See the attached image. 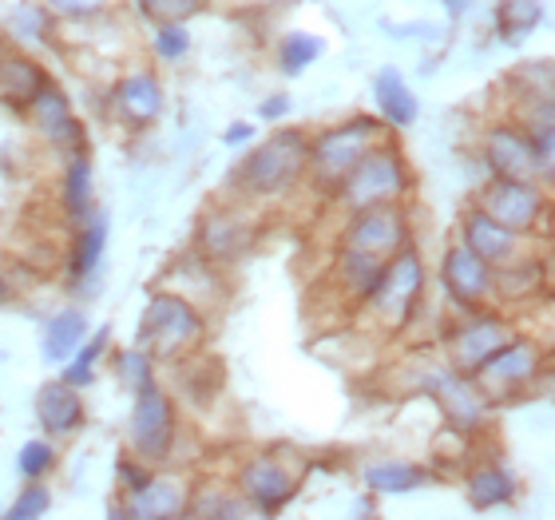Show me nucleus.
<instances>
[{
  "instance_id": "f257e3e1",
  "label": "nucleus",
  "mask_w": 555,
  "mask_h": 520,
  "mask_svg": "<svg viewBox=\"0 0 555 520\" xmlns=\"http://www.w3.org/2000/svg\"><path fill=\"white\" fill-rule=\"evenodd\" d=\"M207 338V318L179 290H155L139 318L135 346L147 350L155 362H179L195 354Z\"/></svg>"
},
{
  "instance_id": "f03ea898",
  "label": "nucleus",
  "mask_w": 555,
  "mask_h": 520,
  "mask_svg": "<svg viewBox=\"0 0 555 520\" xmlns=\"http://www.w3.org/2000/svg\"><path fill=\"white\" fill-rule=\"evenodd\" d=\"M306 172H310V136L301 128H278L255 151H246L238 187L255 199H274L294 191Z\"/></svg>"
},
{
  "instance_id": "7ed1b4c3",
  "label": "nucleus",
  "mask_w": 555,
  "mask_h": 520,
  "mask_svg": "<svg viewBox=\"0 0 555 520\" xmlns=\"http://www.w3.org/2000/svg\"><path fill=\"white\" fill-rule=\"evenodd\" d=\"M409 191H413V172H409L405 155L397 151L393 139H385L373 151H365L346 172V179L334 187L337 203L349 215L365 207H382V203H401Z\"/></svg>"
},
{
  "instance_id": "20e7f679",
  "label": "nucleus",
  "mask_w": 555,
  "mask_h": 520,
  "mask_svg": "<svg viewBox=\"0 0 555 520\" xmlns=\"http://www.w3.org/2000/svg\"><path fill=\"white\" fill-rule=\"evenodd\" d=\"M544 373H547L544 346H540L535 338L516 334L512 342H504L492 358L480 362L468 378H473V385L480 390V397H485L488 405H504V402L528 397Z\"/></svg>"
},
{
  "instance_id": "39448f33",
  "label": "nucleus",
  "mask_w": 555,
  "mask_h": 520,
  "mask_svg": "<svg viewBox=\"0 0 555 520\" xmlns=\"http://www.w3.org/2000/svg\"><path fill=\"white\" fill-rule=\"evenodd\" d=\"M425 294V263L416 255V246H401L382 270V282L373 287V294L361 306H370L373 322L382 326L385 334H401L413 322L416 306Z\"/></svg>"
},
{
  "instance_id": "423d86ee",
  "label": "nucleus",
  "mask_w": 555,
  "mask_h": 520,
  "mask_svg": "<svg viewBox=\"0 0 555 520\" xmlns=\"http://www.w3.org/2000/svg\"><path fill=\"white\" fill-rule=\"evenodd\" d=\"M385 119L382 116H353L337 128H325L322 136L310 139V175L313 183L337 187L346 179V172L353 163L373 151L377 143H385Z\"/></svg>"
},
{
  "instance_id": "0eeeda50",
  "label": "nucleus",
  "mask_w": 555,
  "mask_h": 520,
  "mask_svg": "<svg viewBox=\"0 0 555 520\" xmlns=\"http://www.w3.org/2000/svg\"><path fill=\"white\" fill-rule=\"evenodd\" d=\"M131 453L139 461L163 465L171 457L175 441H179V414H175V397L163 393L151 382L135 390V405H131V426H128Z\"/></svg>"
},
{
  "instance_id": "6e6552de",
  "label": "nucleus",
  "mask_w": 555,
  "mask_h": 520,
  "mask_svg": "<svg viewBox=\"0 0 555 520\" xmlns=\"http://www.w3.org/2000/svg\"><path fill=\"white\" fill-rule=\"evenodd\" d=\"M476 207L485 211L488 219H496L500 227H508L512 234H535L540 223L552 215V199H547L544 183H520V179H500V175H492L480 187Z\"/></svg>"
},
{
  "instance_id": "1a4fd4ad",
  "label": "nucleus",
  "mask_w": 555,
  "mask_h": 520,
  "mask_svg": "<svg viewBox=\"0 0 555 520\" xmlns=\"http://www.w3.org/2000/svg\"><path fill=\"white\" fill-rule=\"evenodd\" d=\"M488 172L500 179H520V183H547L552 179V155L535 148V139L520 124H496L485 136Z\"/></svg>"
},
{
  "instance_id": "9d476101",
  "label": "nucleus",
  "mask_w": 555,
  "mask_h": 520,
  "mask_svg": "<svg viewBox=\"0 0 555 520\" xmlns=\"http://www.w3.org/2000/svg\"><path fill=\"white\" fill-rule=\"evenodd\" d=\"M401 246H409V215L401 203L353 211V219H349L346 234H341V251L377 258V263H389Z\"/></svg>"
},
{
  "instance_id": "9b49d317",
  "label": "nucleus",
  "mask_w": 555,
  "mask_h": 520,
  "mask_svg": "<svg viewBox=\"0 0 555 520\" xmlns=\"http://www.w3.org/2000/svg\"><path fill=\"white\" fill-rule=\"evenodd\" d=\"M516 334H520V330H516V322H512L508 314L468 310V318L449 334V366L461 373H473L480 362L492 358V354H496L504 342H512Z\"/></svg>"
},
{
  "instance_id": "f8f14e48",
  "label": "nucleus",
  "mask_w": 555,
  "mask_h": 520,
  "mask_svg": "<svg viewBox=\"0 0 555 520\" xmlns=\"http://www.w3.org/2000/svg\"><path fill=\"white\" fill-rule=\"evenodd\" d=\"M425 393L440 405V414L456 433H476L488 421V402L480 397V390L473 385V378L452 366H433L425 373Z\"/></svg>"
},
{
  "instance_id": "ddd939ff",
  "label": "nucleus",
  "mask_w": 555,
  "mask_h": 520,
  "mask_svg": "<svg viewBox=\"0 0 555 520\" xmlns=\"http://www.w3.org/2000/svg\"><path fill=\"white\" fill-rule=\"evenodd\" d=\"M298 489H301V473L289 469L278 453L250 457V461L243 465V473H238V493H243L246 505L255 512H262V517L286 509L289 500L298 497Z\"/></svg>"
},
{
  "instance_id": "4468645a",
  "label": "nucleus",
  "mask_w": 555,
  "mask_h": 520,
  "mask_svg": "<svg viewBox=\"0 0 555 520\" xmlns=\"http://www.w3.org/2000/svg\"><path fill=\"white\" fill-rule=\"evenodd\" d=\"M492 266L480 255H473L468 246L456 239V243L444 251L440 258V282L449 290V299L461 306V310H480L488 299H492Z\"/></svg>"
},
{
  "instance_id": "2eb2a0df",
  "label": "nucleus",
  "mask_w": 555,
  "mask_h": 520,
  "mask_svg": "<svg viewBox=\"0 0 555 520\" xmlns=\"http://www.w3.org/2000/svg\"><path fill=\"white\" fill-rule=\"evenodd\" d=\"M191 505V489L179 477H159L151 473L139 489H131L124 505H112V517H135V520H171L183 517Z\"/></svg>"
},
{
  "instance_id": "dca6fc26",
  "label": "nucleus",
  "mask_w": 555,
  "mask_h": 520,
  "mask_svg": "<svg viewBox=\"0 0 555 520\" xmlns=\"http://www.w3.org/2000/svg\"><path fill=\"white\" fill-rule=\"evenodd\" d=\"M28 119H33V128L48 139V143H56V148H72V151H83V128L76 112H72L68 96L60 92L56 84H48L44 92L36 96L33 104H28Z\"/></svg>"
},
{
  "instance_id": "f3484780",
  "label": "nucleus",
  "mask_w": 555,
  "mask_h": 520,
  "mask_svg": "<svg viewBox=\"0 0 555 520\" xmlns=\"http://www.w3.org/2000/svg\"><path fill=\"white\" fill-rule=\"evenodd\" d=\"M461 243L473 251V255L485 258L492 270L520 255V234H512L508 227H500L496 219H488L485 211L473 207L461 223Z\"/></svg>"
},
{
  "instance_id": "a211bd4d",
  "label": "nucleus",
  "mask_w": 555,
  "mask_h": 520,
  "mask_svg": "<svg viewBox=\"0 0 555 520\" xmlns=\"http://www.w3.org/2000/svg\"><path fill=\"white\" fill-rule=\"evenodd\" d=\"M250 239H255V231L246 227L243 215H231V211H210L207 219L198 223V251L210 263L238 258L243 251H250Z\"/></svg>"
},
{
  "instance_id": "6ab92c4d",
  "label": "nucleus",
  "mask_w": 555,
  "mask_h": 520,
  "mask_svg": "<svg viewBox=\"0 0 555 520\" xmlns=\"http://www.w3.org/2000/svg\"><path fill=\"white\" fill-rule=\"evenodd\" d=\"M163 104H167V96H163V84L155 72L139 68L131 72V76H124V80L116 84V107L119 116L128 119V124H135V128H147V124H155V119L163 116Z\"/></svg>"
},
{
  "instance_id": "aec40b11",
  "label": "nucleus",
  "mask_w": 555,
  "mask_h": 520,
  "mask_svg": "<svg viewBox=\"0 0 555 520\" xmlns=\"http://www.w3.org/2000/svg\"><path fill=\"white\" fill-rule=\"evenodd\" d=\"M52 76H48L33 56L24 52H0V104H9L12 112H28L36 96L44 92Z\"/></svg>"
},
{
  "instance_id": "412c9836",
  "label": "nucleus",
  "mask_w": 555,
  "mask_h": 520,
  "mask_svg": "<svg viewBox=\"0 0 555 520\" xmlns=\"http://www.w3.org/2000/svg\"><path fill=\"white\" fill-rule=\"evenodd\" d=\"M36 417H40V429L52 433V437H68L83 426L88 417V405H83L80 390L68 382H48L44 390L36 393Z\"/></svg>"
},
{
  "instance_id": "4be33fe9",
  "label": "nucleus",
  "mask_w": 555,
  "mask_h": 520,
  "mask_svg": "<svg viewBox=\"0 0 555 520\" xmlns=\"http://www.w3.org/2000/svg\"><path fill=\"white\" fill-rule=\"evenodd\" d=\"M373 104H377V116L385 119V128H397V131L413 128L416 116H421L413 88H409L405 76L397 68L373 72Z\"/></svg>"
},
{
  "instance_id": "5701e85b",
  "label": "nucleus",
  "mask_w": 555,
  "mask_h": 520,
  "mask_svg": "<svg viewBox=\"0 0 555 520\" xmlns=\"http://www.w3.org/2000/svg\"><path fill=\"white\" fill-rule=\"evenodd\" d=\"M464 493H468V505H473L476 512H488V509H496V505H512L516 493H520V481H516V473H512L508 465L488 461V465L468 469Z\"/></svg>"
},
{
  "instance_id": "b1692460",
  "label": "nucleus",
  "mask_w": 555,
  "mask_h": 520,
  "mask_svg": "<svg viewBox=\"0 0 555 520\" xmlns=\"http://www.w3.org/2000/svg\"><path fill=\"white\" fill-rule=\"evenodd\" d=\"M547 282V263L532 255H516L512 263L496 266V275H492V294L500 302H512V306H520V302H532L535 290Z\"/></svg>"
},
{
  "instance_id": "393cba45",
  "label": "nucleus",
  "mask_w": 555,
  "mask_h": 520,
  "mask_svg": "<svg viewBox=\"0 0 555 520\" xmlns=\"http://www.w3.org/2000/svg\"><path fill=\"white\" fill-rule=\"evenodd\" d=\"M83 231L76 234V243H72V258H68V278L72 282H88L95 278L100 263H104V246H107V215L104 211H88L83 215Z\"/></svg>"
},
{
  "instance_id": "a878e982",
  "label": "nucleus",
  "mask_w": 555,
  "mask_h": 520,
  "mask_svg": "<svg viewBox=\"0 0 555 520\" xmlns=\"http://www.w3.org/2000/svg\"><path fill=\"white\" fill-rule=\"evenodd\" d=\"M433 477H428L425 465L416 461H373L365 465V485L382 497H401V493H416L425 489Z\"/></svg>"
},
{
  "instance_id": "bb28decb",
  "label": "nucleus",
  "mask_w": 555,
  "mask_h": 520,
  "mask_svg": "<svg viewBox=\"0 0 555 520\" xmlns=\"http://www.w3.org/2000/svg\"><path fill=\"white\" fill-rule=\"evenodd\" d=\"M88 338V314L80 310V306H64V310L52 314V322H48L44 330V358L48 362H68L76 350H80V342Z\"/></svg>"
},
{
  "instance_id": "cd10ccee",
  "label": "nucleus",
  "mask_w": 555,
  "mask_h": 520,
  "mask_svg": "<svg viewBox=\"0 0 555 520\" xmlns=\"http://www.w3.org/2000/svg\"><path fill=\"white\" fill-rule=\"evenodd\" d=\"M544 24L540 0H496V36L504 45H520Z\"/></svg>"
},
{
  "instance_id": "c85d7f7f",
  "label": "nucleus",
  "mask_w": 555,
  "mask_h": 520,
  "mask_svg": "<svg viewBox=\"0 0 555 520\" xmlns=\"http://www.w3.org/2000/svg\"><path fill=\"white\" fill-rule=\"evenodd\" d=\"M107 342H112V326H95L92 338H83L80 350L68 358V370L60 373V382L76 385V390L92 385L95 382V362H100V354L107 350Z\"/></svg>"
},
{
  "instance_id": "c756f323",
  "label": "nucleus",
  "mask_w": 555,
  "mask_h": 520,
  "mask_svg": "<svg viewBox=\"0 0 555 520\" xmlns=\"http://www.w3.org/2000/svg\"><path fill=\"white\" fill-rule=\"evenodd\" d=\"M325 52V40L322 36H310V33H286L278 40V68L286 72V76H298L306 72L310 64H318Z\"/></svg>"
},
{
  "instance_id": "7c9ffc66",
  "label": "nucleus",
  "mask_w": 555,
  "mask_h": 520,
  "mask_svg": "<svg viewBox=\"0 0 555 520\" xmlns=\"http://www.w3.org/2000/svg\"><path fill=\"white\" fill-rule=\"evenodd\" d=\"M64 207H68L72 219H83L92 211V160L76 151L64 172Z\"/></svg>"
},
{
  "instance_id": "2f4dec72",
  "label": "nucleus",
  "mask_w": 555,
  "mask_h": 520,
  "mask_svg": "<svg viewBox=\"0 0 555 520\" xmlns=\"http://www.w3.org/2000/svg\"><path fill=\"white\" fill-rule=\"evenodd\" d=\"M135 9L147 24H183L207 9V0H135Z\"/></svg>"
},
{
  "instance_id": "473e14b6",
  "label": "nucleus",
  "mask_w": 555,
  "mask_h": 520,
  "mask_svg": "<svg viewBox=\"0 0 555 520\" xmlns=\"http://www.w3.org/2000/svg\"><path fill=\"white\" fill-rule=\"evenodd\" d=\"M16 469H21L24 481H44V477L56 469V449H52L44 437L24 441L21 453H16Z\"/></svg>"
},
{
  "instance_id": "72a5a7b5",
  "label": "nucleus",
  "mask_w": 555,
  "mask_h": 520,
  "mask_svg": "<svg viewBox=\"0 0 555 520\" xmlns=\"http://www.w3.org/2000/svg\"><path fill=\"white\" fill-rule=\"evenodd\" d=\"M116 378L128 385L131 393L143 390V385L155 382V358H151L147 350H139V346L124 350V354L116 358Z\"/></svg>"
},
{
  "instance_id": "f704fd0d",
  "label": "nucleus",
  "mask_w": 555,
  "mask_h": 520,
  "mask_svg": "<svg viewBox=\"0 0 555 520\" xmlns=\"http://www.w3.org/2000/svg\"><path fill=\"white\" fill-rule=\"evenodd\" d=\"M44 9L60 21H104L119 9V0H44Z\"/></svg>"
},
{
  "instance_id": "c9c22d12",
  "label": "nucleus",
  "mask_w": 555,
  "mask_h": 520,
  "mask_svg": "<svg viewBox=\"0 0 555 520\" xmlns=\"http://www.w3.org/2000/svg\"><path fill=\"white\" fill-rule=\"evenodd\" d=\"M48 509H52V493H48V485L44 481H28L21 497L12 500L9 517L12 520H36V517H44Z\"/></svg>"
},
{
  "instance_id": "e433bc0d",
  "label": "nucleus",
  "mask_w": 555,
  "mask_h": 520,
  "mask_svg": "<svg viewBox=\"0 0 555 520\" xmlns=\"http://www.w3.org/2000/svg\"><path fill=\"white\" fill-rule=\"evenodd\" d=\"M155 56L159 60H183L191 52V33L186 24H155Z\"/></svg>"
},
{
  "instance_id": "4c0bfd02",
  "label": "nucleus",
  "mask_w": 555,
  "mask_h": 520,
  "mask_svg": "<svg viewBox=\"0 0 555 520\" xmlns=\"http://www.w3.org/2000/svg\"><path fill=\"white\" fill-rule=\"evenodd\" d=\"M151 477V465L147 461H135V457H119V481H124V493L139 489L143 481Z\"/></svg>"
},
{
  "instance_id": "58836bf2",
  "label": "nucleus",
  "mask_w": 555,
  "mask_h": 520,
  "mask_svg": "<svg viewBox=\"0 0 555 520\" xmlns=\"http://www.w3.org/2000/svg\"><path fill=\"white\" fill-rule=\"evenodd\" d=\"M258 116L267 119V124H282V119L289 116V96L286 92H274L267 96L262 104H258Z\"/></svg>"
},
{
  "instance_id": "ea45409f",
  "label": "nucleus",
  "mask_w": 555,
  "mask_h": 520,
  "mask_svg": "<svg viewBox=\"0 0 555 520\" xmlns=\"http://www.w3.org/2000/svg\"><path fill=\"white\" fill-rule=\"evenodd\" d=\"M227 148H243V143H250V139H255V128H250V124H246V119H238V124H231V128H227Z\"/></svg>"
},
{
  "instance_id": "a19ab883",
  "label": "nucleus",
  "mask_w": 555,
  "mask_h": 520,
  "mask_svg": "<svg viewBox=\"0 0 555 520\" xmlns=\"http://www.w3.org/2000/svg\"><path fill=\"white\" fill-rule=\"evenodd\" d=\"M473 4H476V0H440V9H444V16H449V24L464 21V16L473 12Z\"/></svg>"
},
{
  "instance_id": "79ce46f5",
  "label": "nucleus",
  "mask_w": 555,
  "mask_h": 520,
  "mask_svg": "<svg viewBox=\"0 0 555 520\" xmlns=\"http://www.w3.org/2000/svg\"><path fill=\"white\" fill-rule=\"evenodd\" d=\"M12 299V282L4 275H0V302H9Z\"/></svg>"
},
{
  "instance_id": "37998d69",
  "label": "nucleus",
  "mask_w": 555,
  "mask_h": 520,
  "mask_svg": "<svg viewBox=\"0 0 555 520\" xmlns=\"http://www.w3.org/2000/svg\"><path fill=\"white\" fill-rule=\"evenodd\" d=\"M0 52H4V45H0Z\"/></svg>"
}]
</instances>
